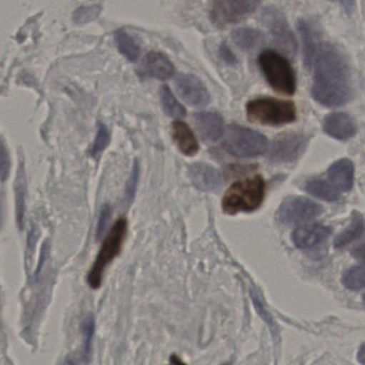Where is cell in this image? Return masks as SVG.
<instances>
[{"mask_svg": "<svg viewBox=\"0 0 365 365\" xmlns=\"http://www.w3.org/2000/svg\"><path fill=\"white\" fill-rule=\"evenodd\" d=\"M139 74L147 78L167 81L175 74V66L164 53L150 51L139 66Z\"/></svg>", "mask_w": 365, "mask_h": 365, "instance_id": "obj_11", "label": "cell"}, {"mask_svg": "<svg viewBox=\"0 0 365 365\" xmlns=\"http://www.w3.org/2000/svg\"><path fill=\"white\" fill-rule=\"evenodd\" d=\"M139 164L135 163L134 167H133L132 175H131L130 180L128 182V187H126V201H132L133 197L135 195V191H136L137 181H139Z\"/></svg>", "mask_w": 365, "mask_h": 365, "instance_id": "obj_28", "label": "cell"}, {"mask_svg": "<svg viewBox=\"0 0 365 365\" xmlns=\"http://www.w3.org/2000/svg\"><path fill=\"white\" fill-rule=\"evenodd\" d=\"M223 365H229V364H223Z\"/></svg>", "mask_w": 365, "mask_h": 365, "instance_id": "obj_38", "label": "cell"}, {"mask_svg": "<svg viewBox=\"0 0 365 365\" xmlns=\"http://www.w3.org/2000/svg\"><path fill=\"white\" fill-rule=\"evenodd\" d=\"M128 231V221L126 218H119L111 227L105 237L100 251L96 255V261L92 264L91 269L88 274V284L91 289H99L102 284L103 276L107 266L119 255L126 240Z\"/></svg>", "mask_w": 365, "mask_h": 365, "instance_id": "obj_4", "label": "cell"}, {"mask_svg": "<svg viewBox=\"0 0 365 365\" xmlns=\"http://www.w3.org/2000/svg\"><path fill=\"white\" fill-rule=\"evenodd\" d=\"M246 115L250 121L263 125L280 126L297 119V109L291 101L274 98H259L246 104Z\"/></svg>", "mask_w": 365, "mask_h": 365, "instance_id": "obj_3", "label": "cell"}, {"mask_svg": "<svg viewBox=\"0 0 365 365\" xmlns=\"http://www.w3.org/2000/svg\"><path fill=\"white\" fill-rule=\"evenodd\" d=\"M190 178L193 185L201 191H216L222 185V175L210 165L199 164L190 167Z\"/></svg>", "mask_w": 365, "mask_h": 365, "instance_id": "obj_16", "label": "cell"}, {"mask_svg": "<svg viewBox=\"0 0 365 365\" xmlns=\"http://www.w3.org/2000/svg\"><path fill=\"white\" fill-rule=\"evenodd\" d=\"M353 255L356 259H359V261L365 262V245L356 249L353 252Z\"/></svg>", "mask_w": 365, "mask_h": 365, "instance_id": "obj_33", "label": "cell"}, {"mask_svg": "<svg viewBox=\"0 0 365 365\" xmlns=\"http://www.w3.org/2000/svg\"><path fill=\"white\" fill-rule=\"evenodd\" d=\"M174 143L179 151L186 156H193L199 152V145L194 133L184 121H175L171 128Z\"/></svg>", "mask_w": 365, "mask_h": 365, "instance_id": "obj_18", "label": "cell"}, {"mask_svg": "<svg viewBox=\"0 0 365 365\" xmlns=\"http://www.w3.org/2000/svg\"><path fill=\"white\" fill-rule=\"evenodd\" d=\"M259 4V0H214L210 17L216 27H227L250 16Z\"/></svg>", "mask_w": 365, "mask_h": 365, "instance_id": "obj_7", "label": "cell"}, {"mask_svg": "<svg viewBox=\"0 0 365 365\" xmlns=\"http://www.w3.org/2000/svg\"><path fill=\"white\" fill-rule=\"evenodd\" d=\"M197 130L201 138L208 143H216L224 136V120L221 115L211 111H203L194 115Z\"/></svg>", "mask_w": 365, "mask_h": 365, "instance_id": "obj_15", "label": "cell"}, {"mask_svg": "<svg viewBox=\"0 0 365 365\" xmlns=\"http://www.w3.org/2000/svg\"><path fill=\"white\" fill-rule=\"evenodd\" d=\"M160 98L163 109L169 117L181 118L186 115V108L178 102L167 86L161 88Z\"/></svg>", "mask_w": 365, "mask_h": 365, "instance_id": "obj_24", "label": "cell"}, {"mask_svg": "<svg viewBox=\"0 0 365 365\" xmlns=\"http://www.w3.org/2000/svg\"><path fill=\"white\" fill-rule=\"evenodd\" d=\"M219 53H220V56L221 58H222L223 61L226 62L229 66H234V64L237 63V58H236L235 53L231 51V48H229V45H227L226 43L221 44Z\"/></svg>", "mask_w": 365, "mask_h": 365, "instance_id": "obj_31", "label": "cell"}, {"mask_svg": "<svg viewBox=\"0 0 365 365\" xmlns=\"http://www.w3.org/2000/svg\"><path fill=\"white\" fill-rule=\"evenodd\" d=\"M175 85L182 100L191 106L203 107L209 104L210 94L207 88L194 75L180 74L176 78Z\"/></svg>", "mask_w": 365, "mask_h": 365, "instance_id": "obj_10", "label": "cell"}, {"mask_svg": "<svg viewBox=\"0 0 365 365\" xmlns=\"http://www.w3.org/2000/svg\"><path fill=\"white\" fill-rule=\"evenodd\" d=\"M323 128L328 136L341 141L349 140L357 132L355 120L344 113L328 115L324 120Z\"/></svg>", "mask_w": 365, "mask_h": 365, "instance_id": "obj_13", "label": "cell"}, {"mask_svg": "<svg viewBox=\"0 0 365 365\" xmlns=\"http://www.w3.org/2000/svg\"><path fill=\"white\" fill-rule=\"evenodd\" d=\"M328 181L331 182L339 191L347 192L351 190L355 182V166L347 158L334 163L328 169Z\"/></svg>", "mask_w": 365, "mask_h": 365, "instance_id": "obj_17", "label": "cell"}, {"mask_svg": "<svg viewBox=\"0 0 365 365\" xmlns=\"http://www.w3.org/2000/svg\"><path fill=\"white\" fill-rule=\"evenodd\" d=\"M62 365H77L75 360L73 358L68 357L66 360H64V364Z\"/></svg>", "mask_w": 365, "mask_h": 365, "instance_id": "obj_36", "label": "cell"}, {"mask_svg": "<svg viewBox=\"0 0 365 365\" xmlns=\"http://www.w3.org/2000/svg\"><path fill=\"white\" fill-rule=\"evenodd\" d=\"M321 212L323 207L319 204L306 197H295L283 201L276 212V217L282 225H301L312 221Z\"/></svg>", "mask_w": 365, "mask_h": 365, "instance_id": "obj_8", "label": "cell"}, {"mask_svg": "<svg viewBox=\"0 0 365 365\" xmlns=\"http://www.w3.org/2000/svg\"><path fill=\"white\" fill-rule=\"evenodd\" d=\"M234 42L244 51H251L263 40V34L251 28H240L233 34Z\"/></svg>", "mask_w": 365, "mask_h": 365, "instance_id": "obj_23", "label": "cell"}, {"mask_svg": "<svg viewBox=\"0 0 365 365\" xmlns=\"http://www.w3.org/2000/svg\"><path fill=\"white\" fill-rule=\"evenodd\" d=\"M332 230L321 223L304 225L293 232L291 240L299 249H312L319 246L331 235Z\"/></svg>", "mask_w": 365, "mask_h": 365, "instance_id": "obj_12", "label": "cell"}, {"mask_svg": "<svg viewBox=\"0 0 365 365\" xmlns=\"http://www.w3.org/2000/svg\"><path fill=\"white\" fill-rule=\"evenodd\" d=\"M342 283L349 291H360L365 287V266L349 268L342 277Z\"/></svg>", "mask_w": 365, "mask_h": 365, "instance_id": "obj_25", "label": "cell"}, {"mask_svg": "<svg viewBox=\"0 0 365 365\" xmlns=\"http://www.w3.org/2000/svg\"><path fill=\"white\" fill-rule=\"evenodd\" d=\"M111 215V210L109 205H104L101 210L100 218H99L98 230H96V236L100 238L104 233L105 227H106L107 222H109V217Z\"/></svg>", "mask_w": 365, "mask_h": 365, "instance_id": "obj_30", "label": "cell"}, {"mask_svg": "<svg viewBox=\"0 0 365 365\" xmlns=\"http://www.w3.org/2000/svg\"><path fill=\"white\" fill-rule=\"evenodd\" d=\"M169 365H186L184 364V361H182L180 358H178L177 356H171V360H169Z\"/></svg>", "mask_w": 365, "mask_h": 365, "instance_id": "obj_35", "label": "cell"}, {"mask_svg": "<svg viewBox=\"0 0 365 365\" xmlns=\"http://www.w3.org/2000/svg\"><path fill=\"white\" fill-rule=\"evenodd\" d=\"M115 41L117 44L118 51L129 60V61H136L141 55V46L137 41L131 34L124 30H117L115 32Z\"/></svg>", "mask_w": 365, "mask_h": 365, "instance_id": "obj_20", "label": "cell"}, {"mask_svg": "<svg viewBox=\"0 0 365 365\" xmlns=\"http://www.w3.org/2000/svg\"><path fill=\"white\" fill-rule=\"evenodd\" d=\"M9 171H10V158L6 151V145L4 141L1 143V153H0V173H1V181L4 182L8 178Z\"/></svg>", "mask_w": 365, "mask_h": 365, "instance_id": "obj_29", "label": "cell"}, {"mask_svg": "<svg viewBox=\"0 0 365 365\" xmlns=\"http://www.w3.org/2000/svg\"><path fill=\"white\" fill-rule=\"evenodd\" d=\"M331 1L341 4L346 11H351L355 6V0H331Z\"/></svg>", "mask_w": 365, "mask_h": 365, "instance_id": "obj_32", "label": "cell"}, {"mask_svg": "<svg viewBox=\"0 0 365 365\" xmlns=\"http://www.w3.org/2000/svg\"><path fill=\"white\" fill-rule=\"evenodd\" d=\"M265 17L266 24L274 34L276 42L280 44V46L285 47L287 51H295L297 44L284 17L274 9H268Z\"/></svg>", "mask_w": 365, "mask_h": 365, "instance_id": "obj_14", "label": "cell"}, {"mask_svg": "<svg viewBox=\"0 0 365 365\" xmlns=\"http://www.w3.org/2000/svg\"><path fill=\"white\" fill-rule=\"evenodd\" d=\"M299 31L301 34L302 41H304V62H306V66L310 68L313 58H314L315 53H316L321 44H319L316 34L313 31L312 28L306 21H300Z\"/></svg>", "mask_w": 365, "mask_h": 365, "instance_id": "obj_22", "label": "cell"}, {"mask_svg": "<svg viewBox=\"0 0 365 365\" xmlns=\"http://www.w3.org/2000/svg\"><path fill=\"white\" fill-rule=\"evenodd\" d=\"M364 302H365V294H364Z\"/></svg>", "mask_w": 365, "mask_h": 365, "instance_id": "obj_37", "label": "cell"}, {"mask_svg": "<svg viewBox=\"0 0 365 365\" xmlns=\"http://www.w3.org/2000/svg\"><path fill=\"white\" fill-rule=\"evenodd\" d=\"M306 190L314 197L328 202L338 201L340 197V191L325 180L314 179L306 182Z\"/></svg>", "mask_w": 365, "mask_h": 365, "instance_id": "obj_21", "label": "cell"}, {"mask_svg": "<svg viewBox=\"0 0 365 365\" xmlns=\"http://www.w3.org/2000/svg\"><path fill=\"white\" fill-rule=\"evenodd\" d=\"M94 321L91 315L84 319L81 325V331H83L84 338V360L85 362H89L92 355V340L94 336Z\"/></svg>", "mask_w": 365, "mask_h": 365, "instance_id": "obj_26", "label": "cell"}, {"mask_svg": "<svg viewBox=\"0 0 365 365\" xmlns=\"http://www.w3.org/2000/svg\"><path fill=\"white\" fill-rule=\"evenodd\" d=\"M312 96L326 107H339L351 98V73L344 57L331 44L319 45L312 63Z\"/></svg>", "mask_w": 365, "mask_h": 365, "instance_id": "obj_1", "label": "cell"}, {"mask_svg": "<svg viewBox=\"0 0 365 365\" xmlns=\"http://www.w3.org/2000/svg\"><path fill=\"white\" fill-rule=\"evenodd\" d=\"M223 147L235 158H254L267 152L268 140L261 133L231 124L225 130Z\"/></svg>", "mask_w": 365, "mask_h": 365, "instance_id": "obj_6", "label": "cell"}, {"mask_svg": "<svg viewBox=\"0 0 365 365\" xmlns=\"http://www.w3.org/2000/svg\"><path fill=\"white\" fill-rule=\"evenodd\" d=\"M357 360L361 365H365V343L361 345L357 354Z\"/></svg>", "mask_w": 365, "mask_h": 365, "instance_id": "obj_34", "label": "cell"}, {"mask_svg": "<svg viewBox=\"0 0 365 365\" xmlns=\"http://www.w3.org/2000/svg\"><path fill=\"white\" fill-rule=\"evenodd\" d=\"M259 64L268 83L280 93L293 96L297 88L296 73L291 62L278 51L266 49L259 55Z\"/></svg>", "mask_w": 365, "mask_h": 365, "instance_id": "obj_5", "label": "cell"}, {"mask_svg": "<svg viewBox=\"0 0 365 365\" xmlns=\"http://www.w3.org/2000/svg\"><path fill=\"white\" fill-rule=\"evenodd\" d=\"M109 140H111V136H109V128H107L106 125H104V124L101 123L100 125H99L98 133H96L94 145H92V158H96V156L100 155V154L106 149Z\"/></svg>", "mask_w": 365, "mask_h": 365, "instance_id": "obj_27", "label": "cell"}, {"mask_svg": "<svg viewBox=\"0 0 365 365\" xmlns=\"http://www.w3.org/2000/svg\"><path fill=\"white\" fill-rule=\"evenodd\" d=\"M266 182L261 175L234 182L223 197L222 208L229 215L251 212L261 207L265 199Z\"/></svg>", "mask_w": 365, "mask_h": 365, "instance_id": "obj_2", "label": "cell"}, {"mask_svg": "<svg viewBox=\"0 0 365 365\" xmlns=\"http://www.w3.org/2000/svg\"><path fill=\"white\" fill-rule=\"evenodd\" d=\"M365 233V219L359 212H354L349 227L343 231L334 240L336 249H343L355 240H359Z\"/></svg>", "mask_w": 365, "mask_h": 365, "instance_id": "obj_19", "label": "cell"}, {"mask_svg": "<svg viewBox=\"0 0 365 365\" xmlns=\"http://www.w3.org/2000/svg\"><path fill=\"white\" fill-rule=\"evenodd\" d=\"M308 137L300 133H289L274 139L269 158L274 163L293 162L306 150Z\"/></svg>", "mask_w": 365, "mask_h": 365, "instance_id": "obj_9", "label": "cell"}]
</instances>
